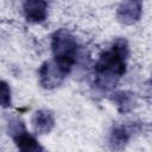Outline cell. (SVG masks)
<instances>
[{
    "label": "cell",
    "mask_w": 152,
    "mask_h": 152,
    "mask_svg": "<svg viewBox=\"0 0 152 152\" xmlns=\"http://www.w3.org/2000/svg\"><path fill=\"white\" fill-rule=\"evenodd\" d=\"M128 44L124 38H118L112 48L102 52L95 64L96 84L103 89H110L126 72Z\"/></svg>",
    "instance_id": "1"
},
{
    "label": "cell",
    "mask_w": 152,
    "mask_h": 152,
    "mask_svg": "<svg viewBox=\"0 0 152 152\" xmlns=\"http://www.w3.org/2000/svg\"><path fill=\"white\" fill-rule=\"evenodd\" d=\"M51 49L56 64L65 75H68L77 58L78 45L75 37L68 30L59 28L52 34Z\"/></svg>",
    "instance_id": "2"
},
{
    "label": "cell",
    "mask_w": 152,
    "mask_h": 152,
    "mask_svg": "<svg viewBox=\"0 0 152 152\" xmlns=\"http://www.w3.org/2000/svg\"><path fill=\"white\" fill-rule=\"evenodd\" d=\"M7 131L19 150L25 152H38L43 150L38 141L26 131L25 125L20 118L12 116L8 121Z\"/></svg>",
    "instance_id": "3"
},
{
    "label": "cell",
    "mask_w": 152,
    "mask_h": 152,
    "mask_svg": "<svg viewBox=\"0 0 152 152\" xmlns=\"http://www.w3.org/2000/svg\"><path fill=\"white\" fill-rule=\"evenodd\" d=\"M38 74H39V82L45 89H53L58 87L63 82L64 77L66 76L59 69V66L56 64L55 61L44 62L40 65Z\"/></svg>",
    "instance_id": "4"
},
{
    "label": "cell",
    "mask_w": 152,
    "mask_h": 152,
    "mask_svg": "<svg viewBox=\"0 0 152 152\" xmlns=\"http://www.w3.org/2000/svg\"><path fill=\"white\" fill-rule=\"evenodd\" d=\"M141 15V1L140 0H122L118 7V19L127 25H132L139 20Z\"/></svg>",
    "instance_id": "5"
},
{
    "label": "cell",
    "mask_w": 152,
    "mask_h": 152,
    "mask_svg": "<svg viewBox=\"0 0 152 152\" xmlns=\"http://www.w3.org/2000/svg\"><path fill=\"white\" fill-rule=\"evenodd\" d=\"M24 14L30 23H42L46 18L48 4L45 0H25L24 2Z\"/></svg>",
    "instance_id": "6"
},
{
    "label": "cell",
    "mask_w": 152,
    "mask_h": 152,
    "mask_svg": "<svg viewBox=\"0 0 152 152\" xmlns=\"http://www.w3.org/2000/svg\"><path fill=\"white\" fill-rule=\"evenodd\" d=\"M32 126L36 133L45 134L49 133L55 126V119L50 110L40 109L34 112L32 116Z\"/></svg>",
    "instance_id": "7"
},
{
    "label": "cell",
    "mask_w": 152,
    "mask_h": 152,
    "mask_svg": "<svg viewBox=\"0 0 152 152\" xmlns=\"http://www.w3.org/2000/svg\"><path fill=\"white\" fill-rule=\"evenodd\" d=\"M129 139V132L127 131L126 127H116L113 129L110 134V145L114 148H120L127 144Z\"/></svg>",
    "instance_id": "8"
},
{
    "label": "cell",
    "mask_w": 152,
    "mask_h": 152,
    "mask_svg": "<svg viewBox=\"0 0 152 152\" xmlns=\"http://www.w3.org/2000/svg\"><path fill=\"white\" fill-rule=\"evenodd\" d=\"M113 100L116 103V106L120 109V112H128V110H131L132 103H133V99H132L131 94L120 91V93H116L114 95Z\"/></svg>",
    "instance_id": "9"
},
{
    "label": "cell",
    "mask_w": 152,
    "mask_h": 152,
    "mask_svg": "<svg viewBox=\"0 0 152 152\" xmlns=\"http://www.w3.org/2000/svg\"><path fill=\"white\" fill-rule=\"evenodd\" d=\"M1 106L4 108H7L11 106V89L10 86L2 81L1 82Z\"/></svg>",
    "instance_id": "10"
}]
</instances>
